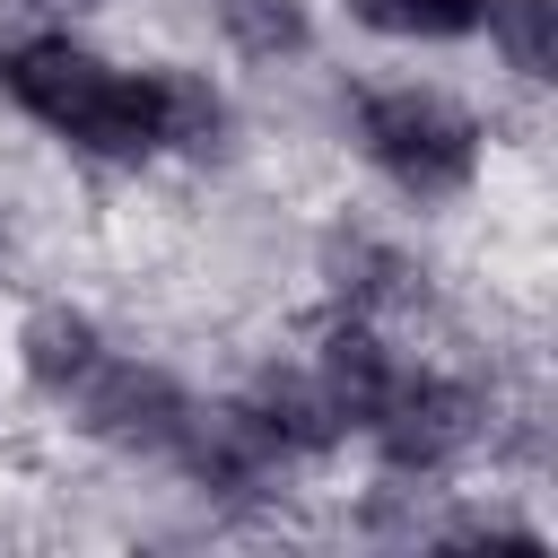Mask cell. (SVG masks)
I'll return each mask as SVG.
<instances>
[{
  "mask_svg": "<svg viewBox=\"0 0 558 558\" xmlns=\"http://www.w3.org/2000/svg\"><path fill=\"white\" fill-rule=\"evenodd\" d=\"M78 384H87V427H96L105 445H174V436H183V410H192V401H183L157 366H105V357H96Z\"/></svg>",
  "mask_w": 558,
  "mask_h": 558,
  "instance_id": "obj_3",
  "label": "cell"
},
{
  "mask_svg": "<svg viewBox=\"0 0 558 558\" xmlns=\"http://www.w3.org/2000/svg\"><path fill=\"white\" fill-rule=\"evenodd\" d=\"M157 140H183V148H209L218 140V96L183 70H157Z\"/></svg>",
  "mask_w": 558,
  "mask_h": 558,
  "instance_id": "obj_11",
  "label": "cell"
},
{
  "mask_svg": "<svg viewBox=\"0 0 558 558\" xmlns=\"http://www.w3.org/2000/svg\"><path fill=\"white\" fill-rule=\"evenodd\" d=\"M26 366H35V384H78L96 366V323L70 314V305H44L26 323Z\"/></svg>",
  "mask_w": 558,
  "mask_h": 558,
  "instance_id": "obj_8",
  "label": "cell"
},
{
  "mask_svg": "<svg viewBox=\"0 0 558 558\" xmlns=\"http://www.w3.org/2000/svg\"><path fill=\"white\" fill-rule=\"evenodd\" d=\"M183 453H192V471L209 480V488H253V471H262V453H270V427L253 418V410H183V436H174Z\"/></svg>",
  "mask_w": 558,
  "mask_h": 558,
  "instance_id": "obj_5",
  "label": "cell"
},
{
  "mask_svg": "<svg viewBox=\"0 0 558 558\" xmlns=\"http://www.w3.org/2000/svg\"><path fill=\"white\" fill-rule=\"evenodd\" d=\"M218 26L253 52V61H279L305 44V9L296 0H218Z\"/></svg>",
  "mask_w": 558,
  "mask_h": 558,
  "instance_id": "obj_10",
  "label": "cell"
},
{
  "mask_svg": "<svg viewBox=\"0 0 558 558\" xmlns=\"http://www.w3.org/2000/svg\"><path fill=\"white\" fill-rule=\"evenodd\" d=\"M35 9H96V0H35Z\"/></svg>",
  "mask_w": 558,
  "mask_h": 558,
  "instance_id": "obj_13",
  "label": "cell"
},
{
  "mask_svg": "<svg viewBox=\"0 0 558 558\" xmlns=\"http://www.w3.org/2000/svg\"><path fill=\"white\" fill-rule=\"evenodd\" d=\"M480 17L497 26V44H506V61L523 78H549L558 70V0H488Z\"/></svg>",
  "mask_w": 558,
  "mask_h": 558,
  "instance_id": "obj_9",
  "label": "cell"
},
{
  "mask_svg": "<svg viewBox=\"0 0 558 558\" xmlns=\"http://www.w3.org/2000/svg\"><path fill=\"white\" fill-rule=\"evenodd\" d=\"M314 384L331 392V410H340V418H375V410H384V392H392L401 375H392V357L375 349V331L340 323V331L323 340V375H314Z\"/></svg>",
  "mask_w": 558,
  "mask_h": 558,
  "instance_id": "obj_6",
  "label": "cell"
},
{
  "mask_svg": "<svg viewBox=\"0 0 558 558\" xmlns=\"http://www.w3.org/2000/svg\"><path fill=\"white\" fill-rule=\"evenodd\" d=\"M253 418L270 427V445H331V436H340V410H331V392H323V384H305V375H270Z\"/></svg>",
  "mask_w": 558,
  "mask_h": 558,
  "instance_id": "obj_7",
  "label": "cell"
},
{
  "mask_svg": "<svg viewBox=\"0 0 558 558\" xmlns=\"http://www.w3.org/2000/svg\"><path fill=\"white\" fill-rule=\"evenodd\" d=\"M366 427L384 436V453H392L401 471H436L445 453L471 445V401H462L453 384H392Z\"/></svg>",
  "mask_w": 558,
  "mask_h": 558,
  "instance_id": "obj_4",
  "label": "cell"
},
{
  "mask_svg": "<svg viewBox=\"0 0 558 558\" xmlns=\"http://www.w3.org/2000/svg\"><path fill=\"white\" fill-rule=\"evenodd\" d=\"M9 96L35 105L52 131L105 148V157H140L157 148V78H113L96 52H78L70 35H35L0 61Z\"/></svg>",
  "mask_w": 558,
  "mask_h": 558,
  "instance_id": "obj_1",
  "label": "cell"
},
{
  "mask_svg": "<svg viewBox=\"0 0 558 558\" xmlns=\"http://www.w3.org/2000/svg\"><path fill=\"white\" fill-rule=\"evenodd\" d=\"M357 140L375 148L384 174H401L410 192H453L480 157V131L445 105V96H418V87H392V96H366L357 113Z\"/></svg>",
  "mask_w": 558,
  "mask_h": 558,
  "instance_id": "obj_2",
  "label": "cell"
},
{
  "mask_svg": "<svg viewBox=\"0 0 558 558\" xmlns=\"http://www.w3.org/2000/svg\"><path fill=\"white\" fill-rule=\"evenodd\" d=\"M366 26H392V35H462L480 26L488 0H349Z\"/></svg>",
  "mask_w": 558,
  "mask_h": 558,
  "instance_id": "obj_12",
  "label": "cell"
}]
</instances>
